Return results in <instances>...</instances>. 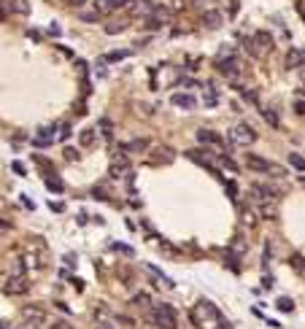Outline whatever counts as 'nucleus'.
Here are the masks:
<instances>
[{
  "mask_svg": "<svg viewBox=\"0 0 305 329\" xmlns=\"http://www.w3.org/2000/svg\"><path fill=\"white\" fill-rule=\"evenodd\" d=\"M11 11L19 17H27L30 14V0H11Z\"/></svg>",
  "mask_w": 305,
  "mask_h": 329,
  "instance_id": "20",
  "label": "nucleus"
},
{
  "mask_svg": "<svg viewBox=\"0 0 305 329\" xmlns=\"http://www.w3.org/2000/svg\"><path fill=\"white\" fill-rule=\"evenodd\" d=\"M227 192H229V197H232V200H238V186H235L232 181L227 184Z\"/></svg>",
  "mask_w": 305,
  "mask_h": 329,
  "instance_id": "32",
  "label": "nucleus"
},
{
  "mask_svg": "<svg viewBox=\"0 0 305 329\" xmlns=\"http://www.w3.org/2000/svg\"><path fill=\"white\" fill-rule=\"evenodd\" d=\"M114 249L122 251V254H133V249H130V246H119V243H114Z\"/></svg>",
  "mask_w": 305,
  "mask_h": 329,
  "instance_id": "36",
  "label": "nucleus"
},
{
  "mask_svg": "<svg viewBox=\"0 0 305 329\" xmlns=\"http://www.w3.org/2000/svg\"><path fill=\"white\" fill-rule=\"evenodd\" d=\"M157 151H159V154H154V156H152V162H165V165H168V162L176 159L173 149H168V146H157Z\"/></svg>",
  "mask_w": 305,
  "mask_h": 329,
  "instance_id": "19",
  "label": "nucleus"
},
{
  "mask_svg": "<svg viewBox=\"0 0 305 329\" xmlns=\"http://www.w3.org/2000/svg\"><path fill=\"white\" fill-rule=\"evenodd\" d=\"M124 30H127V22H111V24H106V33H108V35L124 33Z\"/></svg>",
  "mask_w": 305,
  "mask_h": 329,
  "instance_id": "21",
  "label": "nucleus"
},
{
  "mask_svg": "<svg viewBox=\"0 0 305 329\" xmlns=\"http://www.w3.org/2000/svg\"><path fill=\"white\" fill-rule=\"evenodd\" d=\"M27 289H30L27 275H6V281H3V291L6 294H22Z\"/></svg>",
  "mask_w": 305,
  "mask_h": 329,
  "instance_id": "6",
  "label": "nucleus"
},
{
  "mask_svg": "<svg viewBox=\"0 0 305 329\" xmlns=\"http://www.w3.org/2000/svg\"><path fill=\"white\" fill-rule=\"evenodd\" d=\"M124 57H127V52H111V54H106V62H119Z\"/></svg>",
  "mask_w": 305,
  "mask_h": 329,
  "instance_id": "27",
  "label": "nucleus"
},
{
  "mask_svg": "<svg viewBox=\"0 0 305 329\" xmlns=\"http://www.w3.org/2000/svg\"><path fill=\"white\" fill-rule=\"evenodd\" d=\"M294 108H297V114H305V103H297Z\"/></svg>",
  "mask_w": 305,
  "mask_h": 329,
  "instance_id": "38",
  "label": "nucleus"
},
{
  "mask_svg": "<svg viewBox=\"0 0 305 329\" xmlns=\"http://www.w3.org/2000/svg\"><path fill=\"white\" fill-rule=\"evenodd\" d=\"M278 310H284V313L294 310V302H292V300H286V297H281V300H278Z\"/></svg>",
  "mask_w": 305,
  "mask_h": 329,
  "instance_id": "26",
  "label": "nucleus"
},
{
  "mask_svg": "<svg viewBox=\"0 0 305 329\" xmlns=\"http://www.w3.org/2000/svg\"><path fill=\"white\" fill-rule=\"evenodd\" d=\"M171 103L173 105H178V108H184V111H192L194 105H197V100L192 97V95H184V92H176L171 97Z\"/></svg>",
  "mask_w": 305,
  "mask_h": 329,
  "instance_id": "13",
  "label": "nucleus"
},
{
  "mask_svg": "<svg viewBox=\"0 0 305 329\" xmlns=\"http://www.w3.org/2000/svg\"><path fill=\"white\" fill-rule=\"evenodd\" d=\"M68 135H71V127H68V124H62V127H59V138H68Z\"/></svg>",
  "mask_w": 305,
  "mask_h": 329,
  "instance_id": "35",
  "label": "nucleus"
},
{
  "mask_svg": "<svg viewBox=\"0 0 305 329\" xmlns=\"http://www.w3.org/2000/svg\"><path fill=\"white\" fill-rule=\"evenodd\" d=\"M216 68H219V73H224L227 78H238V76L243 73V62H241V57L238 54H232V52H227V54H219V59H216Z\"/></svg>",
  "mask_w": 305,
  "mask_h": 329,
  "instance_id": "5",
  "label": "nucleus"
},
{
  "mask_svg": "<svg viewBox=\"0 0 305 329\" xmlns=\"http://www.w3.org/2000/svg\"><path fill=\"white\" fill-rule=\"evenodd\" d=\"M222 22H224V17H222V11H216V8H211V11L203 14V24H206L208 30H219Z\"/></svg>",
  "mask_w": 305,
  "mask_h": 329,
  "instance_id": "12",
  "label": "nucleus"
},
{
  "mask_svg": "<svg viewBox=\"0 0 305 329\" xmlns=\"http://www.w3.org/2000/svg\"><path fill=\"white\" fill-rule=\"evenodd\" d=\"M229 138H232V143H238V146H251L254 140H257V133H254L248 124H238V127H232Z\"/></svg>",
  "mask_w": 305,
  "mask_h": 329,
  "instance_id": "7",
  "label": "nucleus"
},
{
  "mask_svg": "<svg viewBox=\"0 0 305 329\" xmlns=\"http://www.w3.org/2000/svg\"><path fill=\"white\" fill-rule=\"evenodd\" d=\"M305 65V52H300V49H292V52L286 54V68L289 70H297V68H303Z\"/></svg>",
  "mask_w": 305,
  "mask_h": 329,
  "instance_id": "16",
  "label": "nucleus"
},
{
  "mask_svg": "<svg viewBox=\"0 0 305 329\" xmlns=\"http://www.w3.org/2000/svg\"><path fill=\"white\" fill-rule=\"evenodd\" d=\"M206 105H208V108H213V105H216V95H208V97H206Z\"/></svg>",
  "mask_w": 305,
  "mask_h": 329,
  "instance_id": "37",
  "label": "nucleus"
},
{
  "mask_svg": "<svg viewBox=\"0 0 305 329\" xmlns=\"http://www.w3.org/2000/svg\"><path fill=\"white\" fill-rule=\"evenodd\" d=\"M49 208H52V211H57V213H62V211H65V205H62V202H49Z\"/></svg>",
  "mask_w": 305,
  "mask_h": 329,
  "instance_id": "33",
  "label": "nucleus"
},
{
  "mask_svg": "<svg viewBox=\"0 0 305 329\" xmlns=\"http://www.w3.org/2000/svg\"><path fill=\"white\" fill-rule=\"evenodd\" d=\"M95 140H97V130H95V127H84L81 133H78V143H81L84 149L95 146Z\"/></svg>",
  "mask_w": 305,
  "mask_h": 329,
  "instance_id": "17",
  "label": "nucleus"
},
{
  "mask_svg": "<svg viewBox=\"0 0 305 329\" xmlns=\"http://www.w3.org/2000/svg\"><path fill=\"white\" fill-rule=\"evenodd\" d=\"M154 8L157 6H154L152 0H135V3H130V11L138 14V17H146V19L154 14Z\"/></svg>",
  "mask_w": 305,
  "mask_h": 329,
  "instance_id": "11",
  "label": "nucleus"
},
{
  "mask_svg": "<svg viewBox=\"0 0 305 329\" xmlns=\"http://www.w3.org/2000/svg\"><path fill=\"white\" fill-rule=\"evenodd\" d=\"M46 184H49V189H54V192H62V181H59V178H49Z\"/></svg>",
  "mask_w": 305,
  "mask_h": 329,
  "instance_id": "30",
  "label": "nucleus"
},
{
  "mask_svg": "<svg viewBox=\"0 0 305 329\" xmlns=\"http://www.w3.org/2000/svg\"><path fill=\"white\" fill-rule=\"evenodd\" d=\"M243 46H246V52L254 54V57H265V54L273 49V35L265 33V30H257V33H254Z\"/></svg>",
  "mask_w": 305,
  "mask_h": 329,
  "instance_id": "4",
  "label": "nucleus"
},
{
  "mask_svg": "<svg viewBox=\"0 0 305 329\" xmlns=\"http://www.w3.org/2000/svg\"><path fill=\"white\" fill-rule=\"evenodd\" d=\"M97 127H100V133L106 135V138H111V135H114V124H111L108 119H100V121H97Z\"/></svg>",
  "mask_w": 305,
  "mask_h": 329,
  "instance_id": "23",
  "label": "nucleus"
},
{
  "mask_svg": "<svg viewBox=\"0 0 305 329\" xmlns=\"http://www.w3.org/2000/svg\"><path fill=\"white\" fill-rule=\"evenodd\" d=\"M149 302H152L149 294H135L133 297V305H138V308H149Z\"/></svg>",
  "mask_w": 305,
  "mask_h": 329,
  "instance_id": "25",
  "label": "nucleus"
},
{
  "mask_svg": "<svg viewBox=\"0 0 305 329\" xmlns=\"http://www.w3.org/2000/svg\"><path fill=\"white\" fill-rule=\"evenodd\" d=\"M146 149H149L146 138H135V140H130V143L122 146V151H130V154H141V151H146Z\"/></svg>",
  "mask_w": 305,
  "mask_h": 329,
  "instance_id": "18",
  "label": "nucleus"
},
{
  "mask_svg": "<svg viewBox=\"0 0 305 329\" xmlns=\"http://www.w3.org/2000/svg\"><path fill=\"white\" fill-rule=\"evenodd\" d=\"M289 165H292V168H297V170H305V156H300V154H289Z\"/></svg>",
  "mask_w": 305,
  "mask_h": 329,
  "instance_id": "22",
  "label": "nucleus"
},
{
  "mask_svg": "<svg viewBox=\"0 0 305 329\" xmlns=\"http://www.w3.org/2000/svg\"><path fill=\"white\" fill-rule=\"evenodd\" d=\"M68 3H73V6H84L87 0H68Z\"/></svg>",
  "mask_w": 305,
  "mask_h": 329,
  "instance_id": "39",
  "label": "nucleus"
},
{
  "mask_svg": "<svg viewBox=\"0 0 305 329\" xmlns=\"http://www.w3.org/2000/svg\"><path fill=\"white\" fill-rule=\"evenodd\" d=\"M111 173L114 175H122V173H130V162L124 154H114V162H111Z\"/></svg>",
  "mask_w": 305,
  "mask_h": 329,
  "instance_id": "14",
  "label": "nucleus"
},
{
  "mask_svg": "<svg viewBox=\"0 0 305 329\" xmlns=\"http://www.w3.org/2000/svg\"><path fill=\"white\" fill-rule=\"evenodd\" d=\"M130 0H95V8H97L100 14H106V11H114V8H122L127 6Z\"/></svg>",
  "mask_w": 305,
  "mask_h": 329,
  "instance_id": "15",
  "label": "nucleus"
},
{
  "mask_svg": "<svg viewBox=\"0 0 305 329\" xmlns=\"http://www.w3.org/2000/svg\"><path fill=\"white\" fill-rule=\"evenodd\" d=\"M197 140H200V143H206V146H213V149H222V146H224V140L219 138L213 130H206V127L197 130Z\"/></svg>",
  "mask_w": 305,
  "mask_h": 329,
  "instance_id": "10",
  "label": "nucleus"
},
{
  "mask_svg": "<svg viewBox=\"0 0 305 329\" xmlns=\"http://www.w3.org/2000/svg\"><path fill=\"white\" fill-rule=\"evenodd\" d=\"M246 168L254 170V173L276 175V178H281V175H284V168H281V165H276V162L265 159V156H257V154H246Z\"/></svg>",
  "mask_w": 305,
  "mask_h": 329,
  "instance_id": "3",
  "label": "nucleus"
},
{
  "mask_svg": "<svg viewBox=\"0 0 305 329\" xmlns=\"http://www.w3.org/2000/svg\"><path fill=\"white\" fill-rule=\"evenodd\" d=\"M149 321H152L157 329H176V327H178L176 310H173L171 305H162V302H159L157 308H152V313H149Z\"/></svg>",
  "mask_w": 305,
  "mask_h": 329,
  "instance_id": "2",
  "label": "nucleus"
},
{
  "mask_svg": "<svg viewBox=\"0 0 305 329\" xmlns=\"http://www.w3.org/2000/svg\"><path fill=\"white\" fill-rule=\"evenodd\" d=\"M251 197L265 205V202H270V200H278L281 194H278L273 186H267V184H251Z\"/></svg>",
  "mask_w": 305,
  "mask_h": 329,
  "instance_id": "8",
  "label": "nucleus"
},
{
  "mask_svg": "<svg viewBox=\"0 0 305 329\" xmlns=\"http://www.w3.org/2000/svg\"><path fill=\"white\" fill-rule=\"evenodd\" d=\"M65 159H68V162L78 159V151H76V149H71V146H68V149H65Z\"/></svg>",
  "mask_w": 305,
  "mask_h": 329,
  "instance_id": "31",
  "label": "nucleus"
},
{
  "mask_svg": "<svg viewBox=\"0 0 305 329\" xmlns=\"http://www.w3.org/2000/svg\"><path fill=\"white\" fill-rule=\"evenodd\" d=\"M189 318H192V324H194V327H200V329H219V327H224L222 313H219L216 305L208 302V300H200L197 305L192 308Z\"/></svg>",
  "mask_w": 305,
  "mask_h": 329,
  "instance_id": "1",
  "label": "nucleus"
},
{
  "mask_svg": "<svg viewBox=\"0 0 305 329\" xmlns=\"http://www.w3.org/2000/svg\"><path fill=\"white\" fill-rule=\"evenodd\" d=\"M81 17V22H95V19L100 17V11H84V14H78Z\"/></svg>",
  "mask_w": 305,
  "mask_h": 329,
  "instance_id": "29",
  "label": "nucleus"
},
{
  "mask_svg": "<svg viewBox=\"0 0 305 329\" xmlns=\"http://www.w3.org/2000/svg\"><path fill=\"white\" fill-rule=\"evenodd\" d=\"M171 19H173L171 8H154V14L146 19V27H149V30H154V27H162V24H168Z\"/></svg>",
  "mask_w": 305,
  "mask_h": 329,
  "instance_id": "9",
  "label": "nucleus"
},
{
  "mask_svg": "<svg viewBox=\"0 0 305 329\" xmlns=\"http://www.w3.org/2000/svg\"><path fill=\"white\" fill-rule=\"evenodd\" d=\"M262 213H265V219H276V208H273L270 202H265V205H262Z\"/></svg>",
  "mask_w": 305,
  "mask_h": 329,
  "instance_id": "28",
  "label": "nucleus"
},
{
  "mask_svg": "<svg viewBox=\"0 0 305 329\" xmlns=\"http://www.w3.org/2000/svg\"><path fill=\"white\" fill-rule=\"evenodd\" d=\"M262 114H265V119H267V121H270V124H273L276 130L281 127V119H278V114H276V111H267V108H265Z\"/></svg>",
  "mask_w": 305,
  "mask_h": 329,
  "instance_id": "24",
  "label": "nucleus"
},
{
  "mask_svg": "<svg viewBox=\"0 0 305 329\" xmlns=\"http://www.w3.org/2000/svg\"><path fill=\"white\" fill-rule=\"evenodd\" d=\"M52 329H71V324H68V321H54Z\"/></svg>",
  "mask_w": 305,
  "mask_h": 329,
  "instance_id": "34",
  "label": "nucleus"
}]
</instances>
